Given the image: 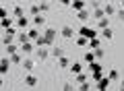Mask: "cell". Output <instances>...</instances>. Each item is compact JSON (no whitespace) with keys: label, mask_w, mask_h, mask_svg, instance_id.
<instances>
[{"label":"cell","mask_w":124,"mask_h":91,"mask_svg":"<svg viewBox=\"0 0 124 91\" xmlns=\"http://www.w3.org/2000/svg\"><path fill=\"white\" fill-rule=\"evenodd\" d=\"M44 23H46V19L41 17L39 13H37V15H33V25H35V27H41Z\"/></svg>","instance_id":"obj_9"},{"label":"cell","mask_w":124,"mask_h":91,"mask_svg":"<svg viewBox=\"0 0 124 91\" xmlns=\"http://www.w3.org/2000/svg\"><path fill=\"white\" fill-rule=\"evenodd\" d=\"M25 85H29V87H35V85H37V77H35V74H29V77L25 79Z\"/></svg>","instance_id":"obj_12"},{"label":"cell","mask_w":124,"mask_h":91,"mask_svg":"<svg viewBox=\"0 0 124 91\" xmlns=\"http://www.w3.org/2000/svg\"><path fill=\"white\" fill-rule=\"evenodd\" d=\"M15 37H17V43L29 41V37H27V33H25V31H17V35H15Z\"/></svg>","instance_id":"obj_10"},{"label":"cell","mask_w":124,"mask_h":91,"mask_svg":"<svg viewBox=\"0 0 124 91\" xmlns=\"http://www.w3.org/2000/svg\"><path fill=\"white\" fill-rule=\"evenodd\" d=\"M87 43H89V48H99V43H101V39L99 37H91V39H87Z\"/></svg>","instance_id":"obj_11"},{"label":"cell","mask_w":124,"mask_h":91,"mask_svg":"<svg viewBox=\"0 0 124 91\" xmlns=\"http://www.w3.org/2000/svg\"><path fill=\"white\" fill-rule=\"evenodd\" d=\"M37 13H39V4H33L31 6V15H37Z\"/></svg>","instance_id":"obj_34"},{"label":"cell","mask_w":124,"mask_h":91,"mask_svg":"<svg viewBox=\"0 0 124 91\" xmlns=\"http://www.w3.org/2000/svg\"><path fill=\"white\" fill-rule=\"evenodd\" d=\"M19 52V46H15V43H6V54H15Z\"/></svg>","instance_id":"obj_21"},{"label":"cell","mask_w":124,"mask_h":91,"mask_svg":"<svg viewBox=\"0 0 124 91\" xmlns=\"http://www.w3.org/2000/svg\"><path fill=\"white\" fill-rule=\"evenodd\" d=\"M10 23H13V21H10L8 17H4V19H0V29H6V27H10Z\"/></svg>","instance_id":"obj_22"},{"label":"cell","mask_w":124,"mask_h":91,"mask_svg":"<svg viewBox=\"0 0 124 91\" xmlns=\"http://www.w3.org/2000/svg\"><path fill=\"white\" fill-rule=\"evenodd\" d=\"M15 2H21V0H15Z\"/></svg>","instance_id":"obj_41"},{"label":"cell","mask_w":124,"mask_h":91,"mask_svg":"<svg viewBox=\"0 0 124 91\" xmlns=\"http://www.w3.org/2000/svg\"><path fill=\"white\" fill-rule=\"evenodd\" d=\"M120 89H124V79H122V87H120Z\"/></svg>","instance_id":"obj_40"},{"label":"cell","mask_w":124,"mask_h":91,"mask_svg":"<svg viewBox=\"0 0 124 91\" xmlns=\"http://www.w3.org/2000/svg\"><path fill=\"white\" fill-rule=\"evenodd\" d=\"M48 56H50V52H48V50L44 48V46H41V48L37 50V58H39V60H46Z\"/></svg>","instance_id":"obj_13"},{"label":"cell","mask_w":124,"mask_h":91,"mask_svg":"<svg viewBox=\"0 0 124 91\" xmlns=\"http://www.w3.org/2000/svg\"><path fill=\"white\" fill-rule=\"evenodd\" d=\"M103 31V37H106V39H112V29H110V27H106V29H101Z\"/></svg>","instance_id":"obj_26"},{"label":"cell","mask_w":124,"mask_h":91,"mask_svg":"<svg viewBox=\"0 0 124 91\" xmlns=\"http://www.w3.org/2000/svg\"><path fill=\"white\" fill-rule=\"evenodd\" d=\"M77 46H87V37H83V35H81V37L77 39Z\"/></svg>","instance_id":"obj_30"},{"label":"cell","mask_w":124,"mask_h":91,"mask_svg":"<svg viewBox=\"0 0 124 91\" xmlns=\"http://www.w3.org/2000/svg\"><path fill=\"white\" fill-rule=\"evenodd\" d=\"M79 33L83 35V37H87V39H91V37H97V31L95 29H91V27H87V25H83L79 29Z\"/></svg>","instance_id":"obj_2"},{"label":"cell","mask_w":124,"mask_h":91,"mask_svg":"<svg viewBox=\"0 0 124 91\" xmlns=\"http://www.w3.org/2000/svg\"><path fill=\"white\" fill-rule=\"evenodd\" d=\"M50 54H52L54 58H58V56H62V54H64V52H62V48H54V50H52V52H50Z\"/></svg>","instance_id":"obj_24"},{"label":"cell","mask_w":124,"mask_h":91,"mask_svg":"<svg viewBox=\"0 0 124 91\" xmlns=\"http://www.w3.org/2000/svg\"><path fill=\"white\" fill-rule=\"evenodd\" d=\"M114 6H112V4H106V10H103V13H106V15H112V13H114Z\"/></svg>","instance_id":"obj_32"},{"label":"cell","mask_w":124,"mask_h":91,"mask_svg":"<svg viewBox=\"0 0 124 91\" xmlns=\"http://www.w3.org/2000/svg\"><path fill=\"white\" fill-rule=\"evenodd\" d=\"M122 6H124V0H122Z\"/></svg>","instance_id":"obj_42"},{"label":"cell","mask_w":124,"mask_h":91,"mask_svg":"<svg viewBox=\"0 0 124 91\" xmlns=\"http://www.w3.org/2000/svg\"><path fill=\"white\" fill-rule=\"evenodd\" d=\"M85 81H87V74L85 73H77V83L81 85V83H85Z\"/></svg>","instance_id":"obj_23"},{"label":"cell","mask_w":124,"mask_h":91,"mask_svg":"<svg viewBox=\"0 0 124 91\" xmlns=\"http://www.w3.org/2000/svg\"><path fill=\"white\" fill-rule=\"evenodd\" d=\"M101 70H103V68H99V70H93V79H95V81L103 77V73H101Z\"/></svg>","instance_id":"obj_28"},{"label":"cell","mask_w":124,"mask_h":91,"mask_svg":"<svg viewBox=\"0 0 124 91\" xmlns=\"http://www.w3.org/2000/svg\"><path fill=\"white\" fill-rule=\"evenodd\" d=\"M118 17H120V19L124 21V10H118Z\"/></svg>","instance_id":"obj_37"},{"label":"cell","mask_w":124,"mask_h":91,"mask_svg":"<svg viewBox=\"0 0 124 91\" xmlns=\"http://www.w3.org/2000/svg\"><path fill=\"white\" fill-rule=\"evenodd\" d=\"M62 37H66V39H70L72 35H75V31H72V27H62Z\"/></svg>","instance_id":"obj_7"},{"label":"cell","mask_w":124,"mask_h":91,"mask_svg":"<svg viewBox=\"0 0 124 91\" xmlns=\"http://www.w3.org/2000/svg\"><path fill=\"white\" fill-rule=\"evenodd\" d=\"M93 56H95V60H97V58H103V50H101V48H95Z\"/></svg>","instance_id":"obj_25"},{"label":"cell","mask_w":124,"mask_h":91,"mask_svg":"<svg viewBox=\"0 0 124 91\" xmlns=\"http://www.w3.org/2000/svg\"><path fill=\"white\" fill-rule=\"evenodd\" d=\"M85 60H87V64H91V62L95 60V56H93V54H85Z\"/></svg>","instance_id":"obj_33"},{"label":"cell","mask_w":124,"mask_h":91,"mask_svg":"<svg viewBox=\"0 0 124 91\" xmlns=\"http://www.w3.org/2000/svg\"><path fill=\"white\" fill-rule=\"evenodd\" d=\"M21 64H23V68H25V70H33V60H31V58L21 60Z\"/></svg>","instance_id":"obj_16"},{"label":"cell","mask_w":124,"mask_h":91,"mask_svg":"<svg viewBox=\"0 0 124 91\" xmlns=\"http://www.w3.org/2000/svg\"><path fill=\"white\" fill-rule=\"evenodd\" d=\"M70 73H72V74H77V73H81V64H77V62H75V64L70 66Z\"/></svg>","instance_id":"obj_27"},{"label":"cell","mask_w":124,"mask_h":91,"mask_svg":"<svg viewBox=\"0 0 124 91\" xmlns=\"http://www.w3.org/2000/svg\"><path fill=\"white\" fill-rule=\"evenodd\" d=\"M8 60L13 62V64H21V54H17V52H15V54H10V58H8Z\"/></svg>","instance_id":"obj_20"},{"label":"cell","mask_w":124,"mask_h":91,"mask_svg":"<svg viewBox=\"0 0 124 91\" xmlns=\"http://www.w3.org/2000/svg\"><path fill=\"white\" fill-rule=\"evenodd\" d=\"M56 35H58V31L54 29V27H48V29L44 31V41H46V46H52L54 39H56Z\"/></svg>","instance_id":"obj_1"},{"label":"cell","mask_w":124,"mask_h":91,"mask_svg":"<svg viewBox=\"0 0 124 91\" xmlns=\"http://www.w3.org/2000/svg\"><path fill=\"white\" fill-rule=\"evenodd\" d=\"M108 79H110V81H116V79H120L118 70H112V73H110V77H108Z\"/></svg>","instance_id":"obj_29"},{"label":"cell","mask_w":124,"mask_h":91,"mask_svg":"<svg viewBox=\"0 0 124 91\" xmlns=\"http://www.w3.org/2000/svg\"><path fill=\"white\" fill-rule=\"evenodd\" d=\"M13 39L15 37H2V41H4V46H6V43H13Z\"/></svg>","instance_id":"obj_36"},{"label":"cell","mask_w":124,"mask_h":91,"mask_svg":"<svg viewBox=\"0 0 124 91\" xmlns=\"http://www.w3.org/2000/svg\"><path fill=\"white\" fill-rule=\"evenodd\" d=\"M62 4H70V0H60Z\"/></svg>","instance_id":"obj_38"},{"label":"cell","mask_w":124,"mask_h":91,"mask_svg":"<svg viewBox=\"0 0 124 91\" xmlns=\"http://www.w3.org/2000/svg\"><path fill=\"white\" fill-rule=\"evenodd\" d=\"M2 85H4V81H2V77H0V87H2Z\"/></svg>","instance_id":"obj_39"},{"label":"cell","mask_w":124,"mask_h":91,"mask_svg":"<svg viewBox=\"0 0 124 91\" xmlns=\"http://www.w3.org/2000/svg\"><path fill=\"white\" fill-rule=\"evenodd\" d=\"M77 17H79L81 21H85V19H89V10L87 8H81L79 13H77Z\"/></svg>","instance_id":"obj_19"},{"label":"cell","mask_w":124,"mask_h":91,"mask_svg":"<svg viewBox=\"0 0 124 91\" xmlns=\"http://www.w3.org/2000/svg\"><path fill=\"white\" fill-rule=\"evenodd\" d=\"M19 50L25 52V54H31L33 52V46H31V41H23V43H19Z\"/></svg>","instance_id":"obj_4"},{"label":"cell","mask_w":124,"mask_h":91,"mask_svg":"<svg viewBox=\"0 0 124 91\" xmlns=\"http://www.w3.org/2000/svg\"><path fill=\"white\" fill-rule=\"evenodd\" d=\"M33 2H35V0H33Z\"/></svg>","instance_id":"obj_43"},{"label":"cell","mask_w":124,"mask_h":91,"mask_svg":"<svg viewBox=\"0 0 124 91\" xmlns=\"http://www.w3.org/2000/svg\"><path fill=\"white\" fill-rule=\"evenodd\" d=\"M27 23H29V21H27V19L23 17V15H21V17H17V19H15V25H17L19 29H25V27H27Z\"/></svg>","instance_id":"obj_6"},{"label":"cell","mask_w":124,"mask_h":91,"mask_svg":"<svg viewBox=\"0 0 124 91\" xmlns=\"http://www.w3.org/2000/svg\"><path fill=\"white\" fill-rule=\"evenodd\" d=\"M108 87H110V79L108 77H101V79H97V89H108Z\"/></svg>","instance_id":"obj_5"},{"label":"cell","mask_w":124,"mask_h":91,"mask_svg":"<svg viewBox=\"0 0 124 91\" xmlns=\"http://www.w3.org/2000/svg\"><path fill=\"white\" fill-rule=\"evenodd\" d=\"M8 68H10V60L8 58H0V77H4L6 73H8Z\"/></svg>","instance_id":"obj_3"},{"label":"cell","mask_w":124,"mask_h":91,"mask_svg":"<svg viewBox=\"0 0 124 91\" xmlns=\"http://www.w3.org/2000/svg\"><path fill=\"white\" fill-rule=\"evenodd\" d=\"M70 6H72L75 10H81V8H85L87 4H85L83 0H70Z\"/></svg>","instance_id":"obj_8"},{"label":"cell","mask_w":124,"mask_h":91,"mask_svg":"<svg viewBox=\"0 0 124 91\" xmlns=\"http://www.w3.org/2000/svg\"><path fill=\"white\" fill-rule=\"evenodd\" d=\"M27 37H29V41H35V39L39 37V29H31L29 33H27Z\"/></svg>","instance_id":"obj_15"},{"label":"cell","mask_w":124,"mask_h":91,"mask_svg":"<svg viewBox=\"0 0 124 91\" xmlns=\"http://www.w3.org/2000/svg\"><path fill=\"white\" fill-rule=\"evenodd\" d=\"M6 15H8V13H6V8H4V6H0V19H4Z\"/></svg>","instance_id":"obj_35"},{"label":"cell","mask_w":124,"mask_h":91,"mask_svg":"<svg viewBox=\"0 0 124 91\" xmlns=\"http://www.w3.org/2000/svg\"><path fill=\"white\" fill-rule=\"evenodd\" d=\"M13 13H15V19H17V17H21V15H23V8H21V6H15Z\"/></svg>","instance_id":"obj_31"},{"label":"cell","mask_w":124,"mask_h":91,"mask_svg":"<svg viewBox=\"0 0 124 91\" xmlns=\"http://www.w3.org/2000/svg\"><path fill=\"white\" fill-rule=\"evenodd\" d=\"M58 64H60V66H62V68H66V66H68V64H70V62H68V58H66V56H64V54H62V56H58Z\"/></svg>","instance_id":"obj_17"},{"label":"cell","mask_w":124,"mask_h":91,"mask_svg":"<svg viewBox=\"0 0 124 91\" xmlns=\"http://www.w3.org/2000/svg\"><path fill=\"white\" fill-rule=\"evenodd\" d=\"M15 35H17V29L15 27H6L4 29V37H15Z\"/></svg>","instance_id":"obj_18"},{"label":"cell","mask_w":124,"mask_h":91,"mask_svg":"<svg viewBox=\"0 0 124 91\" xmlns=\"http://www.w3.org/2000/svg\"><path fill=\"white\" fill-rule=\"evenodd\" d=\"M108 25H110V19H108V17H101V19H97V27H99V29H106Z\"/></svg>","instance_id":"obj_14"}]
</instances>
